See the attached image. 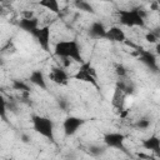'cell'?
I'll use <instances>...</instances> for the list:
<instances>
[{
    "label": "cell",
    "instance_id": "obj_1",
    "mask_svg": "<svg viewBox=\"0 0 160 160\" xmlns=\"http://www.w3.org/2000/svg\"><path fill=\"white\" fill-rule=\"evenodd\" d=\"M54 55L60 58V59H66V60H72L75 62H79L80 65L84 64L82 54L80 45L78 44L76 40H61L55 44L54 48Z\"/></svg>",
    "mask_w": 160,
    "mask_h": 160
},
{
    "label": "cell",
    "instance_id": "obj_2",
    "mask_svg": "<svg viewBox=\"0 0 160 160\" xmlns=\"http://www.w3.org/2000/svg\"><path fill=\"white\" fill-rule=\"evenodd\" d=\"M118 19L121 25L129 28H144L145 26V12L139 8L120 9L118 10Z\"/></svg>",
    "mask_w": 160,
    "mask_h": 160
},
{
    "label": "cell",
    "instance_id": "obj_3",
    "mask_svg": "<svg viewBox=\"0 0 160 160\" xmlns=\"http://www.w3.org/2000/svg\"><path fill=\"white\" fill-rule=\"evenodd\" d=\"M31 122H32V129L44 136L45 139L54 141V122L51 119L41 116V115H32L31 116Z\"/></svg>",
    "mask_w": 160,
    "mask_h": 160
},
{
    "label": "cell",
    "instance_id": "obj_4",
    "mask_svg": "<svg viewBox=\"0 0 160 160\" xmlns=\"http://www.w3.org/2000/svg\"><path fill=\"white\" fill-rule=\"evenodd\" d=\"M72 78L75 80L79 81H84V82H89L92 86L98 88V80H96V72L94 70V68L91 66V64L89 61H85L84 64L80 65L79 70L76 71V74L72 75Z\"/></svg>",
    "mask_w": 160,
    "mask_h": 160
},
{
    "label": "cell",
    "instance_id": "obj_5",
    "mask_svg": "<svg viewBox=\"0 0 160 160\" xmlns=\"http://www.w3.org/2000/svg\"><path fill=\"white\" fill-rule=\"evenodd\" d=\"M125 139H126V136L124 134H121V132H108L104 136V144H105L106 148L126 151V149H125Z\"/></svg>",
    "mask_w": 160,
    "mask_h": 160
},
{
    "label": "cell",
    "instance_id": "obj_6",
    "mask_svg": "<svg viewBox=\"0 0 160 160\" xmlns=\"http://www.w3.org/2000/svg\"><path fill=\"white\" fill-rule=\"evenodd\" d=\"M138 58L139 60L152 72H158L159 71V65H158V60H156V55L149 50L141 49L139 48L138 50Z\"/></svg>",
    "mask_w": 160,
    "mask_h": 160
},
{
    "label": "cell",
    "instance_id": "obj_7",
    "mask_svg": "<svg viewBox=\"0 0 160 160\" xmlns=\"http://www.w3.org/2000/svg\"><path fill=\"white\" fill-rule=\"evenodd\" d=\"M85 124V120L79 116H68L62 122V130L65 136H72Z\"/></svg>",
    "mask_w": 160,
    "mask_h": 160
},
{
    "label": "cell",
    "instance_id": "obj_8",
    "mask_svg": "<svg viewBox=\"0 0 160 160\" xmlns=\"http://www.w3.org/2000/svg\"><path fill=\"white\" fill-rule=\"evenodd\" d=\"M50 35H51V28L50 25L40 26L38 31L34 34V38L36 39L38 44L44 51H50Z\"/></svg>",
    "mask_w": 160,
    "mask_h": 160
},
{
    "label": "cell",
    "instance_id": "obj_9",
    "mask_svg": "<svg viewBox=\"0 0 160 160\" xmlns=\"http://www.w3.org/2000/svg\"><path fill=\"white\" fill-rule=\"evenodd\" d=\"M49 78H50V80H51L54 84H58V85H60V86L68 85V84H69V80H70L69 74L66 72V70H65L62 66H54V68L50 70Z\"/></svg>",
    "mask_w": 160,
    "mask_h": 160
},
{
    "label": "cell",
    "instance_id": "obj_10",
    "mask_svg": "<svg viewBox=\"0 0 160 160\" xmlns=\"http://www.w3.org/2000/svg\"><path fill=\"white\" fill-rule=\"evenodd\" d=\"M105 39L109 40V41H112V42H125L128 40L125 31L120 26H116V25L111 26L106 30Z\"/></svg>",
    "mask_w": 160,
    "mask_h": 160
},
{
    "label": "cell",
    "instance_id": "obj_11",
    "mask_svg": "<svg viewBox=\"0 0 160 160\" xmlns=\"http://www.w3.org/2000/svg\"><path fill=\"white\" fill-rule=\"evenodd\" d=\"M18 26H19L22 31H25V32H28V34H30V35L34 36V34H35V32L38 31V29H39V20H38L36 18H31V19L21 18V19L19 20V22H18Z\"/></svg>",
    "mask_w": 160,
    "mask_h": 160
},
{
    "label": "cell",
    "instance_id": "obj_12",
    "mask_svg": "<svg viewBox=\"0 0 160 160\" xmlns=\"http://www.w3.org/2000/svg\"><path fill=\"white\" fill-rule=\"evenodd\" d=\"M141 146L145 150L151 151L152 154H155L158 158H160V138L156 135H152L145 140H142Z\"/></svg>",
    "mask_w": 160,
    "mask_h": 160
},
{
    "label": "cell",
    "instance_id": "obj_13",
    "mask_svg": "<svg viewBox=\"0 0 160 160\" xmlns=\"http://www.w3.org/2000/svg\"><path fill=\"white\" fill-rule=\"evenodd\" d=\"M106 28L101 21H94L91 22V25L89 26V36L92 39H105V34H106Z\"/></svg>",
    "mask_w": 160,
    "mask_h": 160
},
{
    "label": "cell",
    "instance_id": "obj_14",
    "mask_svg": "<svg viewBox=\"0 0 160 160\" xmlns=\"http://www.w3.org/2000/svg\"><path fill=\"white\" fill-rule=\"evenodd\" d=\"M29 81H30L32 85H35V86H38V88H40V89H42V90H46V88H48V84H46L44 72H42L41 70H34V71L29 75Z\"/></svg>",
    "mask_w": 160,
    "mask_h": 160
},
{
    "label": "cell",
    "instance_id": "obj_15",
    "mask_svg": "<svg viewBox=\"0 0 160 160\" xmlns=\"http://www.w3.org/2000/svg\"><path fill=\"white\" fill-rule=\"evenodd\" d=\"M126 94L118 86H115V91L112 95V106L118 110V111H122L124 110V99H125Z\"/></svg>",
    "mask_w": 160,
    "mask_h": 160
},
{
    "label": "cell",
    "instance_id": "obj_16",
    "mask_svg": "<svg viewBox=\"0 0 160 160\" xmlns=\"http://www.w3.org/2000/svg\"><path fill=\"white\" fill-rule=\"evenodd\" d=\"M11 86H12V89H14V90L20 91L22 95L29 94V92H30V90H31L28 82H25L24 80H19V79H14V80H12V82H11Z\"/></svg>",
    "mask_w": 160,
    "mask_h": 160
},
{
    "label": "cell",
    "instance_id": "obj_17",
    "mask_svg": "<svg viewBox=\"0 0 160 160\" xmlns=\"http://www.w3.org/2000/svg\"><path fill=\"white\" fill-rule=\"evenodd\" d=\"M39 5L41 8H45L46 10H49L51 12L60 14V6H59V2L56 0H41V1H39Z\"/></svg>",
    "mask_w": 160,
    "mask_h": 160
},
{
    "label": "cell",
    "instance_id": "obj_18",
    "mask_svg": "<svg viewBox=\"0 0 160 160\" xmlns=\"http://www.w3.org/2000/svg\"><path fill=\"white\" fill-rule=\"evenodd\" d=\"M74 6H75L78 10H80V11H85V12H90V14H94V12H95L92 5H91L90 2H88V1H84V0H78V1H75V2H74Z\"/></svg>",
    "mask_w": 160,
    "mask_h": 160
},
{
    "label": "cell",
    "instance_id": "obj_19",
    "mask_svg": "<svg viewBox=\"0 0 160 160\" xmlns=\"http://www.w3.org/2000/svg\"><path fill=\"white\" fill-rule=\"evenodd\" d=\"M150 125H151V120L148 118H141L135 122V128L140 130H146L150 128Z\"/></svg>",
    "mask_w": 160,
    "mask_h": 160
},
{
    "label": "cell",
    "instance_id": "obj_20",
    "mask_svg": "<svg viewBox=\"0 0 160 160\" xmlns=\"http://www.w3.org/2000/svg\"><path fill=\"white\" fill-rule=\"evenodd\" d=\"M104 151H105V148H102V146H99V145H91V146L89 148V152H90L91 155H94V156L101 155Z\"/></svg>",
    "mask_w": 160,
    "mask_h": 160
},
{
    "label": "cell",
    "instance_id": "obj_21",
    "mask_svg": "<svg viewBox=\"0 0 160 160\" xmlns=\"http://www.w3.org/2000/svg\"><path fill=\"white\" fill-rule=\"evenodd\" d=\"M145 40H146L148 42H150V44H155V45L159 42V38H158L151 30H150L149 32H146V35H145Z\"/></svg>",
    "mask_w": 160,
    "mask_h": 160
},
{
    "label": "cell",
    "instance_id": "obj_22",
    "mask_svg": "<svg viewBox=\"0 0 160 160\" xmlns=\"http://www.w3.org/2000/svg\"><path fill=\"white\" fill-rule=\"evenodd\" d=\"M115 72H116V75L121 79V78H125L126 76V74H128V70H126V68L124 66V65H116V68H115Z\"/></svg>",
    "mask_w": 160,
    "mask_h": 160
},
{
    "label": "cell",
    "instance_id": "obj_23",
    "mask_svg": "<svg viewBox=\"0 0 160 160\" xmlns=\"http://www.w3.org/2000/svg\"><path fill=\"white\" fill-rule=\"evenodd\" d=\"M59 106H61V109H66V106H68V102L65 101V100H59Z\"/></svg>",
    "mask_w": 160,
    "mask_h": 160
},
{
    "label": "cell",
    "instance_id": "obj_24",
    "mask_svg": "<svg viewBox=\"0 0 160 160\" xmlns=\"http://www.w3.org/2000/svg\"><path fill=\"white\" fill-rule=\"evenodd\" d=\"M155 52H156L158 55H160V41L155 45Z\"/></svg>",
    "mask_w": 160,
    "mask_h": 160
},
{
    "label": "cell",
    "instance_id": "obj_25",
    "mask_svg": "<svg viewBox=\"0 0 160 160\" xmlns=\"http://www.w3.org/2000/svg\"><path fill=\"white\" fill-rule=\"evenodd\" d=\"M150 160H155V159H150Z\"/></svg>",
    "mask_w": 160,
    "mask_h": 160
}]
</instances>
